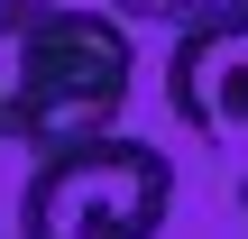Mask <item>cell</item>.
<instances>
[{
    "mask_svg": "<svg viewBox=\"0 0 248 239\" xmlns=\"http://www.w3.org/2000/svg\"><path fill=\"white\" fill-rule=\"evenodd\" d=\"M166 111L193 138H248V18L230 28H193L166 55Z\"/></svg>",
    "mask_w": 248,
    "mask_h": 239,
    "instance_id": "3",
    "label": "cell"
},
{
    "mask_svg": "<svg viewBox=\"0 0 248 239\" xmlns=\"http://www.w3.org/2000/svg\"><path fill=\"white\" fill-rule=\"evenodd\" d=\"M175 212V166L147 138H92L28 166L18 239H156Z\"/></svg>",
    "mask_w": 248,
    "mask_h": 239,
    "instance_id": "2",
    "label": "cell"
},
{
    "mask_svg": "<svg viewBox=\"0 0 248 239\" xmlns=\"http://www.w3.org/2000/svg\"><path fill=\"white\" fill-rule=\"evenodd\" d=\"M239 212H248V184H239Z\"/></svg>",
    "mask_w": 248,
    "mask_h": 239,
    "instance_id": "5",
    "label": "cell"
},
{
    "mask_svg": "<svg viewBox=\"0 0 248 239\" xmlns=\"http://www.w3.org/2000/svg\"><path fill=\"white\" fill-rule=\"evenodd\" d=\"M129 28L74 0H0V147L64 157L120 138L129 111Z\"/></svg>",
    "mask_w": 248,
    "mask_h": 239,
    "instance_id": "1",
    "label": "cell"
},
{
    "mask_svg": "<svg viewBox=\"0 0 248 239\" xmlns=\"http://www.w3.org/2000/svg\"><path fill=\"white\" fill-rule=\"evenodd\" d=\"M110 18H147V28L193 37V28H230V18H248V0H110Z\"/></svg>",
    "mask_w": 248,
    "mask_h": 239,
    "instance_id": "4",
    "label": "cell"
}]
</instances>
